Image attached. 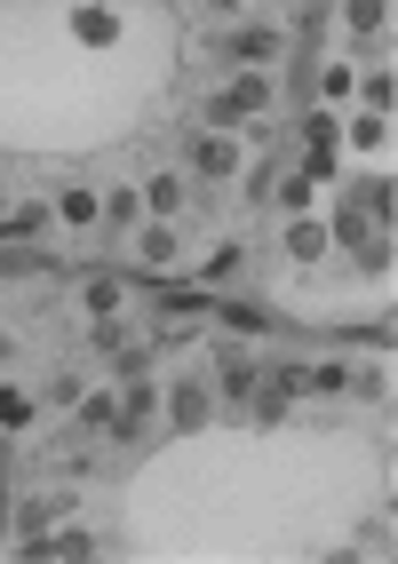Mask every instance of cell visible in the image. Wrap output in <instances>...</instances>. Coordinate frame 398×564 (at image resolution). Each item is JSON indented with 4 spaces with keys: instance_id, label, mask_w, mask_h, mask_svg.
<instances>
[{
    "instance_id": "cell-26",
    "label": "cell",
    "mask_w": 398,
    "mask_h": 564,
    "mask_svg": "<svg viewBox=\"0 0 398 564\" xmlns=\"http://www.w3.org/2000/svg\"><path fill=\"white\" fill-rule=\"evenodd\" d=\"M343 143L358 160H375V152H390V120H383V111H358V120L343 128Z\"/></svg>"
},
{
    "instance_id": "cell-27",
    "label": "cell",
    "mask_w": 398,
    "mask_h": 564,
    "mask_svg": "<svg viewBox=\"0 0 398 564\" xmlns=\"http://www.w3.org/2000/svg\"><path fill=\"white\" fill-rule=\"evenodd\" d=\"M303 88H311V104H335V96H351V88H358V64H319Z\"/></svg>"
},
{
    "instance_id": "cell-1",
    "label": "cell",
    "mask_w": 398,
    "mask_h": 564,
    "mask_svg": "<svg viewBox=\"0 0 398 564\" xmlns=\"http://www.w3.org/2000/svg\"><path fill=\"white\" fill-rule=\"evenodd\" d=\"M279 111V72H224L215 88H200L192 120L200 128H232V135H256Z\"/></svg>"
},
{
    "instance_id": "cell-5",
    "label": "cell",
    "mask_w": 398,
    "mask_h": 564,
    "mask_svg": "<svg viewBox=\"0 0 398 564\" xmlns=\"http://www.w3.org/2000/svg\"><path fill=\"white\" fill-rule=\"evenodd\" d=\"M128 254H136V271H143V279H175V271H192V239H184V223H160V215H143L136 231H128Z\"/></svg>"
},
{
    "instance_id": "cell-30",
    "label": "cell",
    "mask_w": 398,
    "mask_h": 564,
    "mask_svg": "<svg viewBox=\"0 0 398 564\" xmlns=\"http://www.w3.org/2000/svg\"><path fill=\"white\" fill-rule=\"evenodd\" d=\"M343 358H311V398H343Z\"/></svg>"
},
{
    "instance_id": "cell-12",
    "label": "cell",
    "mask_w": 398,
    "mask_h": 564,
    "mask_svg": "<svg viewBox=\"0 0 398 564\" xmlns=\"http://www.w3.org/2000/svg\"><path fill=\"white\" fill-rule=\"evenodd\" d=\"M207 382H215V398H224V405H247V398L263 390V358L247 350V343H232L224 358H215V373H207Z\"/></svg>"
},
{
    "instance_id": "cell-14",
    "label": "cell",
    "mask_w": 398,
    "mask_h": 564,
    "mask_svg": "<svg viewBox=\"0 0 398 564\" xmlns=\"http://www.w3.org/2000/svg\"><path fill=\"white\" fill-rule=\"evenodd\" d=\"M295 160H303L319 183L335 175V160H343V128H335V111H319V104L303 111V152H295Z\"/></svg>"
},
{
    "instance_id": "cell-25",
    "label": "cell",
    "mask_w": 398,
    "mask_h": 564,
    "mask_svg": "<svg viewBox=\"0 0 398 564\" xmlns=\"http://www.w3.org/2000/svg\"><path fill=\"white\" fill-rule=\"evenodd\" d=\"M343 24H351V41H383L390 32V0H343Z\"/></svg>"
},
{
    "instance_id": "cell-17",
    "label": "cell",
    "mask_w": 398,
    "mask_h": 564,
    "mask_svg": "<svg viewBox=\"0 0 398 564\" xmlns=\"http://www.w3.org/2000/svg\"><path fill=\"white\" fill-rule=\"evenodd\" d=\"M263 199H271L279 215H311V207H319V175H311L303 160H287V167H271V183H263Z\"/></svg>"
},
{
    "instance_id": "cell-18",
    "label": "cell",
    "mask_w": 398,
    "mask_h": 564,
    "mask_svg": "<svg viewBox=\"0 0 398 564\" xmlns=\"http://www.w3.org/2000/svg\"><path fill=\"white\" fill-rule=\"evenodd\" d=\"M112 422H120V382L112 390H80V405H72V437H80V445H96V437H112Z\"/></svg>"
},
{
    "instance_id": "cell-29",
    "label": "cell",
    "mask_w": 398,
    "mask_h": 564,
    "mask_svg": "<svg viewBox=\"0 0 398 564\" xmlns=\"http://www.w3.org/2000/svg\"><path fill=\"white\" fill-rule=\"evenodd\" d=\"M358 96H367V111H383V120H390V104H398V80H390V64H383V72H367V80H358Z\"/></svg>"
},
{
    "instance_id": "cell-15",
    "label": "cell",
    "mask_w": 398,
    "mask_h": 564,
    "mask_svg": "<svg viewBox=\"0 0 398 564\" xmlns=\"http://www.w3.org/2000/svg\"><path fill=\"white\" fill-rule=\"evenodd\" d=\"M72 303H80V326H88V318H120V311L136 303V286H128L120 271H88L80 286H72Z\"/></svg>"
},
{
    "instance_id": "cell-8",
    "label": "cell",
    "mask_w": 398,
    "mask_h": 564,
    "mask_svg": "<svg viewBox=\"0 0 398 564\" xmlns=\"http://www.w3.org/2000/svg\"><path fill=\"white\" fill-rule=\"evenodd\" d=\"M88 358H104V366H112L120 373V382H128V373H152V343H136V334H128V311L120 318H88Z\"/></svg>"
},
{
    "instance_id": "cell-6",
    "label": "cell",
    "mask_w": 398,
    "mask_h": 564,
    "mask_svg": "<svg viewBox=\"0 0 398 564\" xmlns=\"http://www.w3.org/2000/svg\"><path fill=\"white\" fill-rule=\"evenodd\" d=\"M160 413H168V430H207L215 422V413H224V398H215V382H207V373H168V382H160Z\"/></svg>"
},
{
    "instance_id": "cell-24",
    "label": "cell",
    "mask_w": 398,
    "mask_h": 564,
    "mask_svg": "<svg viewBox=\"0 0 398 564\" xmlns=\"http://www.w3.org/2000/svg\"><path fill=\"white\" fill-rule=\"evenodd\" d=\"M49 469H56L64 485H88V477L104 469V454H96V445H80V437H72V445H56V454H49Z\"/></svg>"
},
{
    "instance_id": "cell-7",
    "label": "cell",
    "mask_w": 398,
    "mask_h": 564,
    "mask_svg": "<svg viewBox=\"0 0 398 564\" xmlns=\"http://www.w3.org/2000/svg\"><path fill=\"white\" fill-rule=\"evenodd\" d=\"M49 215H56V231H64V239H96V231H104V183L64 175L56 192H49Z\"/></svg>"
},
{
    "instance_id": "cell-3",
    "label": "cell",
    "mask_w": 398,
    "mask_h": 564,
    "mask_svg": "<svg viewBox=\"0 0 398 564\" xmlns=\"http://www.w3.org/2000/svg\"><path fill=\"white\" fill-rule=\"evenodd\" d=\"M263 135V128H256ZM175 167H184L192 183H215V192H224V183H239L247 175V135H232V128H184V160H175Z\"/></svg>"
},
{
    "instance_id": "cell-21",
    "label": "cell",
    "mask_w": 398,
    "mask_h": 564,
    "mask_svg": "<svg viewBox=\"0 0 398 564\" xmlns=\"http://www.w3.org/2000/svg\"><path fill=\"white\" fill-rule=\"evenodd\" d=\"M41 422V398H32L17 373H0V437H17V430H32Z\"/></svg>"
},
{
    "instance_id": "cell-31",
    "label": "cell",
    "mask_w": 398,
    "mask_h": 564,
    "mask_svg": "<svg viewBox=\"0 0 398 564\" xmlns=\"http://www.w3.org/2000/svg\"><path fill=\"white\" fill-rule=\"evenodd\" d=\"M17 366H24V334L0 326V373H17Z\"/></svg>"
},
{
    "instance_id": "cell-33",
    "label": "cell",
    "mask_w": 398,
    "mask_h": 564,
    "mask_svg": "<svg viewBox=\"0 0 398 564\" xmlns=\"http://www.w3.org/2000/svg\"><path fill=\"white\" fill-rule=\"evenodd\" d=\"M9 524H17V494L0 485V541H9Z\"/></svg>"
},
{
    "instance_id": "cell-11",
    "label": "cell",
    "mask_w": 398,
    "mask_h": 564,
    "mask_svg": "<svg viewBox=\"0 0 398 564\" xmlns=\"http://www.w3.org/2000/svg\"><path fill=\"white\" fill-rule=\"evenodd\" d=\"M247 254H256V239H247V231H224V239H207V254L192 262V279H200L207 294H224V286L247 271Z\"/></svg>"
},
{
    "instance_id": "cell-20",
    "label": "cell",
    "mask_w": 398,
    "mask_h": 564,
    "mask_svg": "<svg viewBox=\"0 0 398 564\" xmlns=\"http://www.w3.org/2000/svg\"><path fill=\"white\" fill-rule=\"evenodd\" d=\"M343 398H351V405H390V350L367 358V366H351V373H343Z\"/></svg>"
},
{
    "instance_id": "cell-13",
    "label": "cell",
    "mask_w": 398,
    "mask_h": 564,
    "mask_svg": "<svg viewBox=\"0 0 398 564\" xmlns=\"http://www.w3.org/2000/svg\"><path fill=\"white\" fill-rule=\"evenodd\" d=\"M49 231H56L49 199H9V215H0V254H32Z\"/></svg>"
},
{
    "instance_id": "cell-19",
    "label": "cell",
    "mask_w": 398,
    "mask_h": 564,
    "mask_svg": "<svg viewBox=\"0 0 398 564\" xmlns=\"http://www.w3.org/2000/svg\"><path fill=\"white\" fill-rule=\"evenodd\" d=\"M215 318H224V326L239 334V343H263V334L279 326V311H271V303H247V294H232V303H215Z\"/></svg>"
},
{
    "instance_id": "cell-23",
    "label": "cell",
    "mask_w": 398,
    "mask_h": 564,
    "mask_svg": "<svg viewBox=\"0 0 398 564\" xmlns=\"http://www.w3.org/2000/svg\"><path fill=\"white\" fill-rule=\"evenodd\" d=\"M143 223V192L136 183H104V231H136Z\"/></svg>"
},
{
    "instance_id": "cell-2",
    "label": "cell",
    "mask_w": 398,
    "mask_h": 564,
    "mask_svg": "<svg viewBox=\"0 0 398 564\" xmlns=\"http://www.w3.org/2000/svg\"><path fill=\"white\" fill-rule=\"evenodd\" d=\"M207 56L224 64V72H279L287 56H295V24H287V17H263V9H247V17H232V24L207 41Z\"/></svg>"
},
{
    "instance_id": "cell-10",
    "label": "cell",
    "mask_w": 398,
    "mask_h": 564,
    "mask_svg": "<svg viewBox=\"0 0 398 564\" xmlns=\"http://www.w3.org/2000/svg\"><path fill=\"white\" fill-rule=\"evenodd\" d=\"M152 422H160V373H128V382H120V422H112V445H136Z\"/></svg>"
},
{
    "instance_id": "cell-9",
    "label": "cell",
    "mask_w": 398,
    "mask_h": 564,
    "mask_svg": "<svg viewBox=\"0 0 398 564\" xmlns=\"http://www.w3.org/2000/svg\"><path fill=\"white\" fill-rule=\"evenodd\" d=\"M136 192H143V215H160V223H184V215H192V192H200V183H192L184 167H175V160H160L152 175L136 183Z\"/></svg>"
},
{
    "instance_id": "cell-34",
    "label": "cell",
    "mask_w": 398,
    "mask_h": 564,
    "mask_svg": "<svg viewBox=\"0 0 398 564\" xmlns=\"http://www.w3.org/2000/svg\"><path fill=\"white\" fill-rule=\"evenodd\" d=\"M0 215H9V175H0Z\"/></svg>"
},
{
    "instance_id": "cell-4",
    "label": "cell",
    "mask_w": 398,
    "mask_h": 564,
    "mask_svg": "<svg viewBox=\"0 0 398 564\" xmlns=\"http://www.w3.org/2000/svg\"><path fill=\"white\" fill-rule=\"evenodd\" d=\"M64 517H80V485H64V477H56V485H41V494H17V524H9V541L32 556V549H41Z\"/></svg>"
},
{
    "instance_id": "cell-22",
    "label": "cell",
    "mask_w": 398,
    "mask_h": 564,
    "mask_svg": "<svg viewBox=\"0 0 398 564\" xmlns=\"http://www.w3.org/2000/svg\"><path fill=\"white\" fill-rule=\"evenodd\" d=\"M263 390L287 398V405H311V358H279V366H263Z\"/></svg>"
},
{
    "instance_id": "cell-32",
    "label": "cell",
    "mask_w": 398,
    "mask_h": 564,
    "mask_svg": "<svg viewBox=\"0 0 398 564\" xmlns=\"http://www.w3.org/2000/svg\"><path fill=\"white\" fill-rule=\"evenodd\" d=\"M192 9H207L215 24H232V17H247V0H192Z\"/></svg>"
},
{
    "instance_id": "cell-16",
    "label": "cell",
    "mask_w": 398,
    "mask_h": 564,
    "mask_svg": "<svg viewBox=\"0 0 398 564\" xmlns=\"http://www.w3.org/2000/svg\"><path fill=\"white\" fill-rule=\"evenodd\" d=\"M279 254L295 262V271H311V262H327L335 254V231L319 215H287V231H279Z\"/></svg>"
},
{
    "instance_id": "cell-28",
    "label": "cell",
    "mask_w": 398,
    "mask_h": 564,
    "mask_svg": "<svg viewBox=\"0 0 398 564\" xmlns=\"http://www.w3.org/2000/svg\"><path fill=\"white\" fill-rule=\"evenodd\" d=\"M80 390H88V373H80V366H56L49 382H41V398H49V405H64V413L80 405Z\"/></svg>"
}]
</instances>
